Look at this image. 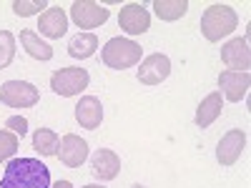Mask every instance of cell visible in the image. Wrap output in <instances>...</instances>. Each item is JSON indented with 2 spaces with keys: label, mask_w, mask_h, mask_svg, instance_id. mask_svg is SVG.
Instances as JSON below:
<instances>
[{
  "label": "cell",
  "mask_w": 251,
  "mask_h": 188,
  "mask_svg": "<svg viewBox=\"0 0 251 188\" xmlns=\"http://www.w3.org/2000/svg\"><path fill=\"white\" fill-rule=\"evenodd\" d=\"M0 188H50V168L38 158H10Z\"/></svg>",
  "instance_id": "cell-1"
},
{
  "label": "cell",
  "mask_w": 251,
  "mask_h": 188,
  "mask_svg": "<svg viewBox=\"0 0 251 188\" xmlns=\"http://www.w3.org/2000/svg\"><path fill=\"white\" fill-rule=\"evenodd\" d=\"M239 25V15L231 5H224V3H214L208 5L201 15V33L206 40L211 43H219L221 38L231 35Z\"/></svg>",
  "instance_id": "cell-2"
},
{
  "label": "cell",
  "mask_w": 251,
  "mask_h": 188,
  "mask_svg": "<svg viewBox=\"0 0 251 188\" xmlns=\"http://www.w3.org/2000/svg\"><path fill=\"white\" fill-rule=\"evenodd\" d=\"M100 60L113 70H126L141 63V46L128 38H111L100 50Z\"/></svg>",
  "instance_id": "cell-3"
},
{
  "label": "cell",
  "mask_w": 251,
  "mask_h": 188,
  "mask_svg": "<svg viewBox=\"0 0 251 188\" xmlns=\"http://www.w3.org/2000/svg\"><path fill=\"white\" fill-rule=\"evenodd\" d=\"M91 83V75L86 68H58L50 75V88L53 93L63 95V98H73L78 93H83Z\"/></svg>",
  "instance_id": "cell-4"
},
{
  "label": "cell",
  "mask_w": 251,
  "mask_h": 188,
  "mask_svg": "<svg viewBox=\"0 0 251 188\" xmlns=\"http://www.w3.org/2000/svg\"><path fill=\"white\" fill-rule=\"evenodd\" d=\"M40 100V93L28 80H8L0 86V103L8 108H33Z\"/></svg>",
  "instance_id": "cell-5"
},
{
  "label": "cell",
  "mask_w": 251,
  "mask_h": 188,
  "mask_svg": "<svg viewBox=\"0 0 251 188\" xmlns=\"http://www.w3.org/2000/svg\"><path fill=\"white\" fill-rule=\"evenodd\" d=\"M108 8L93 3V0H75L71 5V18L78 28H98L108 20Z\"/></svg>",
  "instance_id": "cell-6"
},
{
  "label": "cell",
  "mask_w": 251,
  "mask_h": 188,
  "mask_svg": "<svg viewBox=\"0 0 251 188\" xmlns=\"http://www.w3.org/2000/svg\"><path fill=\"white\" fill-rule=\"evenodd\" d=\"M171 75V60L163 53H151L149 58H143L138 68V83L143 86H158Z\"/></svg>",
  "instance_id": "cell-7"
},
{
  "label": "cell",
  "mask_w": 251,
  "mask_h": 188,
  "mask_svg": "<svg viewBox=\"0 0 251 188\" xmlns=\"http://www.w3.org/2000/svg\"><path fill=\"white\" fill-rule=\"evenodd\" d=\"M221 60L226 63L228 70L246 73L251 66V48H249V38H234L226 46H221Z\"/></svg>",
  "instance_id": "cell-8"
},
{
  "label": "cell",
  "mask_w": 251,
  "mask_h": 188,
  "mask_svg": "<svg viewBox=\"0 0 251 188\" xmlns=\"http://www.w3.org/2000/svg\"><path fill=\"white\" fill-rule=\"evenodd\" d=\"M118 25L128 35H143L151 28V13L146 10L141 3H128L123 5L118 13Z\"/></svg>",
  "instance_id": "cell-9"
},
{
  "label": "cell",
  "mask_w": 251,
  "mask_h": 188,
  "mask_svg": "<svg viewBox=\"0 0 251 188\" xmlns=\"http://www.w3.org/2000/svg\"><path fill=\"white\" fill-rule=\"evenodd\" d=\"M63 165H68V168H78V165H83V161L88 158V143L83 141L80 136L75 133H68L63 136L60 143H58V153Z\"/></svg>",
  "instance_id": "cell-10"
},
{
  "label": "cell",
  "mask_w": 251,
  "mask_h": 188,
  "mask_svg": "<svg viewBox=\"0 0 251 188\" xmlns=\"http://www.w3.org/2000/svg\"><path fill=\"white\" fill-rule=\"evenodd\" d=\"M244 148H246V133L241 128H234V131H228L219 141V145H216V161L228 168V165H234L241 158Z\"/></svg>",
  "instance_id": "cell-11"
},
{
  "label": "cell",
  "mask_w": 251,
  "mask_h": 188,
  "mask_svg": "<svg viewBox=\"0 0 251 188\" xmlns=\"http://www.w3.org/2000/svg\"><path fill=\"white\" fill-rule=\"evenodd\" d=\"M249 86H251V75H249V70H246V73L224 70V73L219 75V88L224 91L226 100H231V103H239V100L246 95Z\"/></svg>",
  "instance_id": "cell-12"
},
{
  "label": "cell",
  "mask_w": 251,
  "mask_h": 188,
  "mask_svg": "<svg viewBox=\"0 0 251 188\" xmlns=\"http://www.w3.org/2000/svg\"><path fill=\"white\" fill-rule=\"evenodd\" d=\"M75 120L80 123V128L96 131L103 120V106L96 95H83L75 106Z\"/></svg>",
  "instance_id": "cell-13"
},
{
  "label": "cell",
  "mask_w": 251,
  "mask_h": 188,
  "mask_svg": "<svg viewBox=\"0 0 251 188\" xmlns=\"http://www.w3.org/2000/svg\"><path fill=\"white\" fill-rule=\"evenodd\" d=\"M38 30L43 33L46 38H50V40H58L68 30V15L63 13V8H48L43 15H40Z\"/></svg>",
  "instance_id": "cell-14"
},
{
  "label": "cell",
  "mask_w": 251,
  "mask_h": 188,
  "mask_svg": "<svg viewBox=\"0 0 251 188\" xmlns=\"http://www.w3.org/2000/svg\"><path fill=\"white\" fill-rule=\"evenodd\" d=\"M91 168H93V176L100 178V181H113L118 173H121V158L108 151V148H100L96 156H93V163H91Z\"/></svg>",
  "instance_id": "cell-15"
},
{
  "label": "cell",
  "mask_w": 251,
  "mask_h": 188,
  "mask_svg": "<svg viewBox=\"0 0 251 188\" xmlns=\"http://www.w3.org/2000/svg\"><path fill=\"white\" fill-rule=\"evenodd\" d=\"M221 108H224V98H221V91H214V93H208L201 103H199V108H196V125L199 128H208L219 116H221Z\"/></svg>",
  "instance_id": "cell-16"
},
{
  "label": "cell",
  "mask_w": 251,
  "mask_h": 188,
  "mask_svg": "<svg viewBox=\"0 0 251 188\" xmlns=\"http://www.w3.org/2000/svg\"><path fill=\"white\" fill-rule=\"evenodd\" d=\"M20 43H23L25 53L35 60H50L53 58V48L46 40H40V35H35L33 30H20Z\"/></svg>",
  "instance_id": "cell-17"
},
{
  "label": "cell",
  "mask_w": 251,
  "mask_h": 188,
  "mask_svg": "<svg viewBox=\"0 0 251 188\" xmlns=\"http://www.w3.org/2000/svg\"><path fill=\"white\" fill-rule=\"evenodd\" d=\"M96 50H98L96 33H78L75 38H71V43H68V53L73 58H80V60L96 55Z\"/></svg>",
  "instance_id": "cell-18"
},
{
  "label": "cell",
  "mask_w": 251,
  "mask_h": 188,
  "mask_svg": "<svg viewBox=\"0 0 251 188\" xmlns=\"http://www.w3.org/2000/svg\"><path fill=\"white\" fill-rule=\"evenodd\" d=\"M58 143H60V138H58V133L50 131V128H38V131L33 133V148H35V153L46 156V158L58 153Z\"/></svg>",
  "instance_id": "cell-19"
},
{
  "label": "cell",
  "mask_w": 251,
  "mask_h": 188,
  "mask_svg": "<svg viewBox=\"0 0 251 188\" xmlns=\"http://www.w3.org/2000/svg\"><path fill=\"white\" fill-rule=\"evenodd\" d=\"M186 10H188L186 0H156V3H153V13L161 20H166V23L178 20L181 15H186Z\"/></svg>",
  "instance_id": "cell-20"
},
{
  "label": "cell",
  "mask_w": 251,
  "mask_h": 188,
  "mask_svg": "<svg viewBox=\"0 0 251 188\" xmlns=\"http://www.w3.org/2000/svg\"><path fill=\"white\" fill-rule=\"evenodd\" d=\"M15 58V35L10 30H0V70L8 68Z\"/></svg>",
  "instance_id": "cell-21"
},
{
  "label": "cell",
  "mask_w": 251,
  "mask_h": 188,
  "mask_svg": "<svg viewBox=\"0 0 251 188\" xmlns=\"http://www.w3.org/2000/svg\"><path fill=\"white\" fill-rule=\"evenodd\" d=\"M18 145H20V141H18L15 133H10L8 128L0 131V163L10 161V158L18 153Z\"/></svg>",
  "instance_id": "cell-22"
},
{
  "label": "cell",
  "mask_w": 251,
  "mask_h": 188,
  "mask_svg": "<svg viewBox=\"0 0 251 188\" xmlns=\"http://www.w3.org/2000/svg\"><path fill=\"white\" fill-rule=\"evenodd\" d=\"M43 8H50L46 0H15L13 3V13L20 15V18H30V15L40 13Z\"/></svg>",
  "instance_id": "cell-23"
},
{
  "label": "cell",
  "mask_w": 251,
  "mask_h": 188,
  "mask_svg": "<svg viewBox=\"0 0 251 188\" xmlns=\"http://www.w3.org/2000/svg\"><path fill=\"white\" fill-rule=\"evenodd\" d=\"M5 128H8L10 133H15V136L23 138V136L28 133V120H25L23 116H10V118L5 120Z\"/></svg>",
  "instance_id": "cell-24"
},
{
  "label": "cell",
  "mask_w": 251,
  "mask_h": 188,
  "mask_svg": "<svg viewBox=\"0 0 251 188\" xmlns=\"http://www.w3.org/2000/svg\"><path fill=\"white\" fill-rule=\"evenodd\" d=\"M50 188H73V186H71V181H58V183H53Z\"/></svg>",
  "instance_id": "cell-25"
},
{
  "label": "cell",
  "mask_w": 251,
  "mask_h": 188,
  "mask_svg": "<svg viewBox=\"0 0 251 188\" xmlns=\"http://www.w3.org/2000/svg\"><path fill=\"white\" fill-rule=\"evenodd\" d=\"M83 188H103V186H96V183H88V186H83Z\"/></svg>",
  "instance_id": "cell-26"
},
{
  "label": "cell",
  "mask_w": 251,
  "mask_h": 188,
  "mask_svg": "<svg viewBox=\"0 0 251 188\" xmlns=\"http://www.w3.org/2000/svg\"><path fill=\"white\" fill-rule=\"evenodd\" d=\"M131 188H146V186H141V183H133V186H131Z\"/></svg>",
  "instance_id": "cell-27"
}]
</instances>
